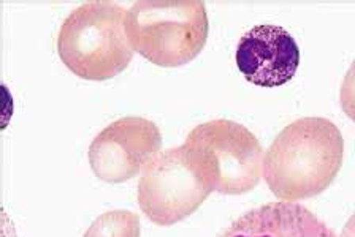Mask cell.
<instances>
[{"label":"cell","mask_w":355,"mask_h":237,"mask_svg":"<svg viewBox=\"0 0 355 237\" xmlns=\"http://www.w3.org/2000/svg\"><path fill=\"white\" fill-rule=\"evenodd\" d=\"M344 140L325 117H302L276 136L263 160L268 189L282 201L295 202L318 196L340 173Z\"/></svg>","instance_id":"6da1fadb"},{"label":"cell","mask_w":355,"mask_h":237,"mask_svg":"<svg viewBox=\"0 0 355 237\" xmlns=\"http://www.w3.org/2000/svg\"><path fill=\"white\" fill-rule=\"evenodd\" d=\"M127 12L114 2H87L60 26L58 53L78 78L105 81L122 73L133 59L125 32Z\"/></svg>","instance_id":"7a4b0ae2"},{"label":"cell","mask_w":355,"mask_h":237,"mask_svg":"<svg viewBox=\"0 0 355 237\" xmlns=\"http://www.w3.org/2000/svg\"><path fill=\"white\" fill-rule=\"evenodd\" d=\"M133 51L159 67H181L207 45L209 23L200 0H143L127 13Z\"/></svg>","instance_id":"3957f363"},{"label":"cell","mask_w":355,"mask_h":237,"mask_svg":"<svg viewBox=\"0 0 355 237\" xmlns=\"http://www.w3.org/2000/svg\"><path fill=\"white\" fill-rule=\"evenodd\" d=\"M182 146L213 191L222 195L251 191L263 174V149L259 140L233 120L197 125Z\"/></svg>","instance_id":"277c9868"},{"label":"cell","mask_w":355,"mask_h":237,"mask_svg":"<svg viewBox=\"0 0 355 237\" xmlns=\"http://www.w3.org/2000/svg\"><path fill=\"white\" fill-rule=\"evenodd\" d=\"M213 189L184 146L160 152L138 182V206L154 225L170 226L192 215Z\"/></svg>","instance_id":"5b68a950"},{"label":"cell","mask_w":355,"mask_h":237,"mask_svg":"<svg viewBox=\"0 0 355 237\" xmlns=\"http://www.w3.org/2000/svg\"><path fill=\"white\" fill-rule=\"evenodd\" d=\"M162 135L144 117H122L100 131L89 147V164L100 180L121 184L140 173L159 155Z\"/></svg>","instance_id":"8992f818"},{"label":"cell","mask_w":355,"mask_h":237,"mask_svg":"<svg viewBox=\"0 0 355 237\" xmlns=\"http://www.w3.org/2000/svg\"><path fill=\"white\" fill-rule=\"evenodd\" d=\"M236 65L251 84L281 87L297 75L300 49L295 38L282 27L254 26L238 41Z\"/></svg>","instance_id":"52a82bcc"},{"label":"cell","mask_w":355,"mask_h":237,"mask_svg":"<svg viewBox=\"0 0 355 237\" xmlns=\"http://www.w3.org/2000/svg\"><path fill=\"white\" fill-rule=\"evenodd\" d=\"M218 237H338L318 215L298 202L263 204L243 214Z\"/></svg>","instance_id":"ba28073f"},{"label":"cell","mask_w":355,"mask_h":237,"mask_svg":"<svg viewBox=\"0 0 355 237\" xmlns=\"http://www.w3.org/2000/svg\"><path fill=\"white\" fill-rule=\"evenodd\" d=\"M140 217L130 211H111L96 218L83 237H140Z\"/></svg>","instance_id":"9c48e42d"},{"label":"cell","mask_w":355,"mask_h":237,"mask_svg":"<svg viewBox=\"0 0 355 237\" xmlns=\"http://www.w3.org/2000/svg\"><path fill=\"white\" fill-rule=\"evenodd\" d=\"M340 102L343 111L346 113L349 119L355 122V60L344 76L341 91H340Z\"/></svg>","instance_id":"30bf717a"},{"label":"cell","mask_w":355,"mask_h":237,"mask_svg":"<svg viewBox=\"0 0 355 237\" xmlns=\"http://www.w3.org/2000/svg\"><path fill=\"white\" fill-rule=\"evenodd\" d=\"M341 237H355V212L352 214V217L347 220V223L344 225Z\"/></svg>","instance_id":"8fae6325"}]
</instances>
